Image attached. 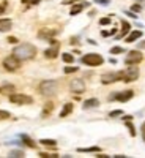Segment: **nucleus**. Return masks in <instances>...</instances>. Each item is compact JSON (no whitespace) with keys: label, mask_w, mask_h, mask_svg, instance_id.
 <instances>
[{"label":"nucleus","mask_w":145,"mask_h":158,"mask_svg":"<svg viewBox=\"0 0 145 158\" xmlns=\"http://www.w3.org/2000/svg\"><path fill=\"white\" fill-rule=\"evenodd\" d=\"M10 101L14 103V104H32L33 98L29 97V95H24V94H11Z\"/></svg>","instance_id":"39448f33"},{"label":"nucleus","mask_w":145,"mask_h":158,"mask_svg":"<svg viewBox=\"0 0 145 158\" xmlns=\"http://www.w3.org/2000/svg\"><path fill=\"white\" fill-rule=\"evenodd\" d=\"M19 62H21V60H18L14 56H10V57H6V59L3 60V67H5V70H8V71H16V70L19 68Z\"/></svg>","instance_id":"6e6552de"},{"label":"nucleus","mask_w":145,"mask_h":158,"mask_svg":"<svg viewBox=\"0 0 145 158\" xmlns=\"http://www.w3.org/2000/svg\"><path fill=\"white\" fill-rule=\"evenodd\" d=\"M77 70H79L77 67H65V73H66V74H68V73H74V71H77Z\"/></svg>","instance_id":"7c9ffc66"},{"label":"nucleus","mask_w":145,"mask_h":158,"mask_svg":"<svg viewBox=\"0 0 145 158\" xmlns=\"http://www.w3.org/2000/svg\"><path fill=\"white\" fill-rule=\"evenodd\" d=\"M35 54H36V49L30 43L19 44L18 48H14V51H13V56H14L18 60H30V59L35 57Z\"/></svg>","instance_id":"f257e3e1"},{"label":"nucleus","mask_w":145,"mask_h":158,"mask_svg":"<svg viewBox=\"0 0 145 158\" xmlns=\"http://www.w3.org/2000/svg\"><path fill=\"white\" fill-rule=\"evenodd\" d=\"M137 2H139L140 5H145V0H137Z\"/></svg>","instance_id":"79ce46f5"},{"label":"nucleus","mask_w":145,"mask_h":158,"mask_svg":"<svg viewBox=\"0 0 145 158\" xmlns=\"http://www.w3.org/2000/svg\"><path fill=\"white\" fill-rule=\"evenodd\" d=\"M11 19H0V32H8L11 29Z\"/></svg>","instance_id":"4468645a"},{"label":"nucleus","mask_w":145,"mask_h":158,"mask_svg":"<svg viewBox=\"0 0 145 158\" xmlns=\"http://www.w3.org/2000/svg\"><path fill=\"white\" fill-rule=\"evenodd\" d=\"M139 48H140V49H145V41H143V43H139Z\"/></svg>","instance_id":"a19ab883"},{"label":"nucleus","mask_w":145,"mask_h":158,"mask_svg":"<svg viewBox=\"0 0 145 158\" xmlns=\"http://www.w3.org/2000/svg\"><path fill=\"white\" fill-rule=\"evenodd\" d=\"M73 112V103H66L63 106V109H62V112H60V117H66L68 114H71Z\"/></svg>","instance_id":"f3484780"},{"label":"nucleus","mask_w":145,"mask_h":158,"mask_svg":"<svg viewBox=\"0 0 145 158\" xmlns=\"http://www.w3.org/2000/svg\"><path fill=\"white\" fill-rule=\"evenodd\" d=\"M8 43H11V44L18 43V38H14V36H8Z\"/></svg>","instance_id":"c9c22d12"},{"label":"nucleus","mask_w":145,"mask_h":158,"mask_svg":"<svg viewBox=\"0 0 145 158\" xmlns=\"http://www.w3.org/2000/svg\"><path fill=\"white\" fill-rule=\"evenodd\" d=\"M103 62H104V59L99 54H85L82 57V63L88 65V67H98Z\"/></svg>","instance_id":"20e7f679"},{"label":"nucleus","mask_w":145,"mask_h":158,"mask_svg":"<svg viewBox=\"0 0 145 158\" xmlns=\"http://www.w3.org/2000/svg\"><path fill=\"white\" fill-rule=\"evenodd\" d=\"M137 77H139V68L134 67V65H128V68L125 71H120V79L125 82L136 81Z\"/></svg>","instance_id":"f03ea898"},{"label":"nucleus","mask_w":145,"mask_h":158,"mask_svg":"<svg viewBox=\"0 0 145 158\" xmlns=\"http://www.w3.org/2000/svg\"><path fill=\"white\" fill-rule=\"evenodd\" d=\"M122 114H123V111H122V109H117V111H112L109 115H111V117H117V115H122Z\"/></svg>","instance_id":"473e14b6"},{"label":"nucleus","mask_w":145,"mask_h":158,"mask_svg":"<svg viewBox=\"0 0 145 158\" xmlns=\"http://www.w3.org/2000/svg\"><path fill=\"white\" fill-rule=\"evenodd\" d=\"M39 156H41V158H57L58 155H55V153H44V152H41V153H39Z\"/></svg>","instance_id":"c85d7f7f"},{"label":"nucleus","mask_w":145,"mask_h":158,"mask_svg":"<svg viewBox=\"0 0 145 158\" xmlns=\"http://www.w3.org/2000/svg\"><path fill=\"white\" fill-rule=\"evenodd\" d=\"M126 127H128V130H129L131 136H136V128H134L133 123H129V120H126Z\"/></svg>","instance_id":"393cba45"},{"label":"nucleus","mask_w":145,"mask_h":158,"mask_svg":"<svg viewBox=\"0 0 145 158\" xmlns=\"http://www.w3.org/2000/svg\"><path fill=\"white\" fill-rule=\"evenodd\" d=\"M85 6H87V3H79V5H74V6L71 8V11H70V13H71V16H76V15H79V13H81V11L85 8Z\"/></svg>","instance_id":"a211bd4d"},{"label":"nucleus","mask_w":145,"mask_h":158,"mask_svg":"<svg viewBox=\"0 0 145 158\" xmlns=\"http://www.w3.org/2000/svg\"><path fill=\"white\" fill-rule=\"evenodd\" d=\"M11 92H14V85H11V84L0 87V94H11Z\"/></svg>","instance_id":"aec40b11"},{"label":"nucleus","mask_w":145,"mask_h":158,"mask_svg":"<svg viewBox=\"0 0 145 158\" xmlns=\"http://www.w3.org/2000/svg\"><path fill=\"white\" fill-rule=\"evenodd\" d=\"M5 6H6V5H5V3H3V5H0V15H2V13H3V11H5Z\"/></svg>","instance_id":"58836bf2"},{"label":"nucleus","mask_w":145,"mask_h":158,"mask_svg":"<svg viewBox=\"0 0 145 158\" xmlns=\"http://www.w3.org/2000/svg\"><path fill=\"white\" fill-rule=\"evenodd\" d=\"M49 43H52V48H49V49L44 51V56L47 59H55L57 54H58V43L55 41V40H52V38L49 40Z\"/></svg>","instance_id":"1a4fd4ad"},{"label":"nucleus","mask_w":145,"mask_h":158,"mask_svg":"<svg viewBox=\"0 0 145 158\" xmlns=\"http://www.w3.org/2000/svg\"><path fill=\"white\" fill-rule=\"evenodd\" d=\"M99 24H101V25H107V24H111V18H103V19L99 21Z\"/></svg>","instance_id":"72a5a7b5"},{"label":"nucleus","mask_w":145,"mask_h":158,"mask_svg":"<svg viewBox=\"0 0 145 158\" xmlns=\"http://www.w3.org/2000/svg\"><path fill=\"white\" fill-rule=\"evenodd\" d=\"M39 92L44 95V97H50L57 92V82L55 81H43L39 84Z\"/></svg>","instance_id":"7ed1b4c3"},{"label":"nucleus","mask_w":145,"mask_h":158,"mask_svg":"<svg viewBox=\"0 0 145 158\" xmlns=\"http://www.w3.org/2000/svg\"><path fill=\"white\" fill-rule=\"evenodd\" d=\"M70 89L73 94H77V95H81L85 92V84L82 79H73V81L70 82Z\"/></svg>","instance_id":"0eeeda50"},{"label":"nucleus","mask_w":145,"mask_h":158,"mask_svg":"<svg viewBox=\"0 0 145 158\" xmlns=\"http://www.w3.org/2000/svg\"><path fill=\"white\" fill-rule=\"evenodd\" d=\"M120 79V73H106L101 76V82L103 84H112L115 81H118Z\"/></svg>","instance_id":"9b49d317"},{"label":"nucleus","mask_w":145,"mask_h":158,"mask_svg":"<svg viewBox=\"0 0 145 158\" xmlns=\"http://www.w3.org/2000/svg\"><path fill=\"white\" fill-rule=\"evenodd\" d=\"M22 3H25V5H38L39 0H22Z\"/></svg>","instance_id":"c756f323"},{"label":"nucleus","mask_w":145,"mask_h":158,"mask_svg":"<svg viewBox=\"0 0 145 158\" xmlns=\"http://www.w3.org/2000/svg\"><path fill=\"white\" fill-rule=\"evenodd\" d=\"M21 139L24 141V144H25V146H27V147H30V149H35V147H36V144H35V142H33V141H32V139H30L29 136L22 135V136H21Z\"/></svg>","instance_id":"6ab92c4d"},{"label":"nucleus","mask_w":145,"mask_h":158,"mask_svg":"<svg viewBox=\"0 0 145 158\" xmlns=\"http://www.w3.org/2000/svg\"><path fill=\"white\" fill-rule=\"evenodd\" d=\"M11 114L8 111H0V120H5V118H10Z\"/></svg>","instance_id":"bb28decb"},{"label":"nucleus","mask_w":145,"mask_h":158,"mask_svg":"<svg viewBox=\"0 0 145 158\" xmlns=\"http://www.w3.org/2000/svg\"><path fill=\"white\" fill-rule=\"evenodd\" d=\"M74 2H81V0H63V3H74Z\"/></svg>","instance_id":"e433bc0d"},{"label":"nucleus","mask_w":145,"mask_h":158,"mask_svg":"<svg viewBox=\"0 0 145 158\" xmlns=\"http://www.w3.org/2000/svg\"><path fill=\"white\" fill-rule=\"evenodd\" d=\"M8 156H10V158H22V156H24V152H22V150H11V152L8 153Z\"/></svg>","instance_id":"412c9836"},{"label":"nucleus","mask_w":145,"mask_h":158,"mask_svg":"<svg viewBox=\"0 0 145 158\" xmlns=\"http://www.w3.org/2000/svg\"><path fill=\"white\" fill-rule=\"evenodd\" d=\"M133 11H140V5H133Z\"/></svg>","instance_id":"4c0bfd02"},{"label":"nucleus","mask_w":145,"mask_h":158,"mask_svg":"<svg viewBox=\"0 0 145 158\" xmlns=\"http://www.w3.org/2000/svg\"><path fill=\"white\" fill-rule=\"evenodd\" d=\"M142 136H143V141H145V123L142 125Z\"/></svg>","instance_id":"ea45409f"},{"label":"nucleus","mask_w":145,"mask_h":158,"mask_svg":"<svg viewBox=\"0 0 145 158\" xmlns=\"http://www.w3.org/2000/svg\"><path fill=\"white\" fill-rule=\"evenodd\" d=\"M52 109H54V104H52V103H46L44 111H43V117H46L49 112H52Z\"/></svg>","instance_id":"5701e85b"},{"label":"nucleus","mask_w":145,"mask_h":158,"mask_svg":"<svg viewBox=\"0 0 145 158\" xmlns=\"http://www.w3.org/2000/svg\"><path fill=\"white\" fill-rule=\"evenodd\" d=\"M79 152H99V147H88V149H77Z\"/></svg>","instance_id":"cd10ccee"},{"label":"nucleus","mask_w":145,"mask_h":158,"mask_svg":"<svg viewBox=\"0 0 145 158\" xmlns=\"http://www.w3.org/2000/svg\"><path fill=\"white\" fill-rule=\"evenodd\" d=\"M62 57H63V62H66V63H73L74 62V57L71 54H68V52H66V54H63Z\"/></svg>","instance_id":"b1692460"},{"label":"nucleus","mask_w":145,"mask_h":158,"mask_svg":"<svg viewBox=\"0 0 145 158\" xmlns=\"http://www.w3.org/2000/svg\"><path fill=\"white\" fill-rule=\"evenodd\" d=\"M99 104V101L96 98H90L87 101H84V109H90V108H96Z\"/></svg>","instance_id":"dca6fc26"},{"label":"nucleus","mask_w":145,"mask_h":158,"mask_svg":"<svg viewBox=\"0 0 145 158\" xmlns=\"http://www.w3.org/2000/svg\"><path fill=\"white\" fill-rule=\"evenodd\" d=\"M57 29H43L41 32H39L38 33V36L39 38H46V40H50L52 36H54V35H57Z\"/></svg>","instance_id":"f8f14e48"},{"label":"nucleus","mask_w":145,"mask_h":158,"mask_svg":"<svg viewBox=\"0 0 145 158\" xmlns=\"http://www.w3.org/2000/svg\"><path fill=\"white\" fill-rule=\"evenodd\" d=\"M131 30V25H129V22H126L125 19H122V32L120 33H118L115 38L117 40H120V38H123V36H126V33Z\"/></svg>","instance_id":"ddd939ff"},{"label":"nucleus","mask_w":145,"mask_h":158,"mask_svg":"<svg viewBox=\"0 0 145 158\" xmlns=\"http://www.w3.org/2000/svg\"><path fill=\"white\" fill-rule=\"evenodd\" d=\"M142 36V32L140 30H134V32H131L128 36H126V43H133L136 41V40H139Z\"/></svg>","instance_id":"2eb2a0df"},{"label":"nucleus","mask_w":145,"mask_h":158,"mask_svg":"<svg viewBox=\"0 0 145 158\" xmlns=\"http://www.w3.org/2000/svg\"><path fill=\"white\" fill-rule=\"evenodd\" d=\"M133 90H125V92H120V94H115V95H111L109 98L111 100H118V101H122V103H125V101H128V100H131L133 98Z\"/></svg>","instance_id":"9d476101"},{"label":"nucleus","mask_w":145,"mask_h":158,"mask_svg":"<svg viewBox=\"0 0 145 158\" xmlns=\"http://www.w3.org/2000/svg\"><path fill=\"white\" fill-rule=\"evenodd\" d=\"M95 3H98V5H104V6H106V5H109V3H111V0H95Z\"/></svg>","instance_id":"2f4dec72"},{"label":"nucleus","mask_w":145,"mask_h":158,"mask_svg":"<svg viewBox=\"0 0 145 158\" xmlns=\"http://www.w3.org/2000/svg\"><path fill=\"white\" fill-rule=\"evenodd\" d=\"M142 59H143V56L140 54L139 51H129L126 59H125V63L126 65H136V63H140Z\"/></svg>","instance_id":"423d86ee"},{"label":"nucleus","mask_w":145,"mask_h":158,"mask_svg":"<svg viewBox=\"0 0 145 158\" xmlns=\"http://www.w3.org/2000/svg\"><path fill=\"white\" fill-rule=\"evenodd\" d=\"M114 33H115V29H112L111 32H106V30H103V32H101L103 36H109V35H114Z\"/></svg>","instance_id":"f704fd0d"},{"label":"nucleus","mask_w":145,"mask_h":158,"mask_svg":"<svg viewBox=\"0 0 145 158\" xmlns=\"http://www.w3.org/2000/svg\"><path fill=\"white\" fill-rule=\"evenodd\" d=\"M39 142H41L43 146H49V147H54L55 144H57V141H55V139H41Z\"/></svg>","instance_id":"4be33fe9"},{"label":"nucleus","mask_w":145,"mask_h":158,"mask_svg":"<svg viewBox=\"0 0 145 158\" xmlns=\"http://www.w3.org/2000/svg\"><path fill=\"white\" fill-rule=\"evenodd\" d=\"M120 52H125V49L120 48V46H115V48L111 49V54H120Z\"/></svg>","instance_id":"a878e982"}]
</instances>
